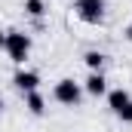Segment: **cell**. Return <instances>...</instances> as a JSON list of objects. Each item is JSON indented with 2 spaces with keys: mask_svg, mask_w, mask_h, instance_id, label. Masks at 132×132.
<instances>
[{
  "mask_svg": "<svg viewBox=\"0 0 132 132\" xmlns=\"http://www.w3.org/2000/svg\"><path fill=\"white\" fill-rule=\"evenodd\" d=\"M3 49L9 52V59H12L15 65H25V62H28V52H31V37L25 31H6Z\"/></svg>",
  "mask_w": 132,
  "mask_h": 132,
  "instance_id": "obj_1",
  "label": "cell"
},
{
  "mask_svg": "<svg viewBox=\"0 0 132 132\" xmlns=\"http://www.w3.org/2000/svg\"><path fill=\"white\" fill-rule=\"evenodd\" d=\"M25 12L34 15V19H40V15L46 12V6H43V0H25Z\"/></svg>",
  "mask_w": 132,
  "mask_h": 132,
  "instance_id": "obj_9",
  "label": "cell"
},
{
  "mask_svg": "<svg viewBox=\"0 0 132 132\" xmlns=\"http://www.w3.org/2000/svg\"><path fill=\"white\" fill-rule=\"evenodd\" d=\"M25 104H28V111H31L34 117H40V114L46 111V101H43V95H40V92H28Z\"/></svg>",
  "mask_w": 132,
  "mask_h": 132,
  "instance_id": "obj_7",
  "label": "cell"
},
{
  "mask_svg": "<svg viewBox=\"0 0 132 132\" xmlns=\"http://www.w3.org/2000/svg\"><path fill=\"white\" fill-rule=\"evenodd\" d=\"M126 101H132L126 89H114V92H108V104H111V111H114V114H117V111H120Z\"/></svg>",
  "mask_w": 132,
  "mask_h": 132,
  "instance_id": "obj_6",
  "label": "cell"
},
{
  "mask_svg": "<svg viewBox=\"0 0 132 132\" xmlns=\"http://www.w3.org/2000/svg\"><path fill=\"white\" fill-rule=\"evenodd\" d=\"M126 40H129V43H132V25H129V28H126Z\"/></svg>",
  "mask_w": 132,
  "mask_h": 132,
  "instance_id": "obj_11",
  "label": "cell"
},
{
  "mask_svg": "<svg viewBox=\"0 0 132 132\" xmlns=\"http://www.w3.org/2000/svg\"><path fill=\"white\" fill-rule=\"evenodd\" d=\"M12 83H15V89H22V92L28 95V92H37V86H40V77H37L34 71H15Z\"/></svg>",
  "mask_w": 132,
  "mask_h": 132,
  "instance_id": "obj_4",
  "label": "cell"
},
{
  "mask_svg": "<svg viewBox=\"0 0 132 132\" xmlns=\"http://www.w3.org/2000/svg\"><path fill=\"white\" fill-rule=\"evenodd\" d=\"M3 43H6V34H3V31H0V49H3Z\"/></svg>",
  "mask_w": 132,
  "mask_h": 132,
  "instance_id": "obj_12",
  "label": "cell"
},
{
  "mask_svg": "<svg viewBox=\"0 0 132 132\" xmlns=\"http://www.w3.org/2000/svg\"><path fill=\"white\" fill-rule=\"evenodd\" d=\"M86 92H89V95H104V92H108V80H104L101 71H92V74L86 77Z\"/></svg>",
  "mask_w": 132,
  "mask_h": 132,
  "instance_id": "obj_5",
  "label": "cell"
},
{
  "mask_svg": "<svg viewBox=\"0 0 132 132\" xmlns=\"http://www.w3.org/2000/svg\"><path fill=\"white\" fill-rule=\"evenodd\" d=\"M52 95H55V101H62V104H68V108H77L80 98H83V89H80V83H74L71 77H65V80L55 83Z\"/></svg>",
  "mask_w": 132,
  "mask_h": 132,
  "instance_id": "obj_2",
  "label": "cell"
},
{
  "mask_svg": "<svg viewBox=\"0 0 132 132\" xmlns=\"http://www.w3.org/2000/svg\"><path fill=\"white\" fill-rule=\"evenodd\" d=\"M0 111H3V98H0Z\"/></svg>",
  "mask_w": 132,
  "mask_h": 132,
  "instance_id": "obj_13",
  "label": "cell"
},
{
  "mask_svg": "<svg viewBox=\"0 0 132 132\" xmlns=\"http://www.w3.org/2000/svg\"><path fill=\"white\" fill-rule=\"evenodd\" d=\"M74 12L86 25H98L104 19V0H74Z\"/></svg>",
  "mask_w": 132,
  "mask_h": 132,
  "instance_id": "obj_3",
  "label": "cell"
},
{
  "mask_svg": "<svg viewBox=\"0 0 132 132\" xmlns=\"http://www.w3.org/2000/svg\"><path fill=\"white\" fill-rule=\"evenodd\" d=\"M117 117H120L123 123H132V101H126V104H123V108L117 111Z\"/></svg>",
  "mask_w": 132,
  "mask_h": 132,
  "instance_id": "obj_10",
  "label": "cell"
},
{
  "mask_svg": "<svg viewBox=\"0 0 132 132\" xmlns=\"http://www.w3.org/2000/svg\"><path fill=\"white\" fill-rule=\"evenodd\" d=\"M104 59H108V55H104V52H95V49L83 55V62L89 65V71H101V65H104Z\"/></svg>",
  "mask_w": 132,
  "mask_h": 132,
  "instance_id": "obj_8",
  "label": "cell"
}]
</instances>
